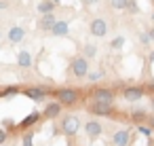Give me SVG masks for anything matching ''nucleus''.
<instances>
[{"label":"nucleus","instance_id":"21","mask_svg":"<svg viewBox=\"0 0 154 146\" xmlns=\"http://www.w3.org/2000/svg\"><path fill=\"white\" fill-rule=\"evenodd\" d=\"M110 47H112V49H122V47H125V38H122V36H116V38L110 43Z\"/></svg>","mask_w":154,"mask_h":146},{"label":"nucleus","instance_id":"16","mask_svg":"<svg viewBox=\"0 0 154 146\" xmlns=\"http://www.w3.org/2000/svg\"><path fill=\"white\" fill-rule=\"evenodd\" d=\"M17 66H19V68H30V66H32V55H30L28 51H21V53L17 55Z\"/></svg>","mask_w":154,"mask_h":146},{"label":"nucleus","instance_id":"4","mask_svg":"<svg viewBox=\"0 0 154 146\" xmlns=\"http://www.w3.org/2000/svg\"><path fill=\"white\" fill-rule=\"evenodd\" d=\"M78 129H80L78 116H72V114L63 116V121H61V133H63V135H76Z\"/></svg>","mask_w":154,"mask_h":146},{"label":"nucleus","instance_id":"20","mask_svg":"<svg viewBox=\"0 0 154 146\" xmlns=\"http://www.w3.org/2000/svg\"><path fill=\"white\" fill-rule=\"evenodd\" d=\"M125 11H129V13H139V5L135 2V0H129V2H127V7H125Z\"/></svg>","mask_w":154,"mask_h":146},{"label":"nucleus","instance_id":"2","mask_svg":"<svg viewBox=\"0 0 154 146\" xmlns=\"http://www.w3.org/2000/svg\"><path fill=\"white\" fill-rule=\"evenodd\" d=\"M108 30H110V26H108V21L101 19V17H95V19L89 21V34L95 36V38H103V36L108 34Z\"/></svg>","mask_w":154,"mask_h":146},{"label":"nucleus","instance_id":"30","mask_svg":"<svg viewBox=\"0 0 154 146\" xmlns=\"http://www.w3.org/2000/svg\"><path fill=\"white\" fill-rule=\"evenodd\" d=\"M9 5H7V0H0V9H7Z\"/></svg>","mask_w":154,"mask_h":146},{"label":"nucleus","instance_id":"24","mask_svg":"<svg viewBox=\"0 0 154 146\" xmlns=\"http://www.w3.org/2000/svg\"><path fill=\"white\" fill-rule=\"evenodd\" d=\"M139 43H141V45H150V36H148V32L139 34Z\"/></svg>","mask_w":154,"mask_h":146},{"label":"nucleus","instance_id":"11","mask_svg":"<svg viewBox=\"0 0 154 146\" xmlns=\"http://www.w3.org/2000/svg\"><path fill=\"white\" fill-rule=\"evenodd\" d=\"M61 104L59 102H51V104H47L45 106V112H42V116L45 119H55V116H59L61 114Z\"/></svg>","mask_w":154,"mask_h":146},{"label":"nucleus","instance_id":"18","mask_svg":"<svg viewBox=\"0 0 154 146\" xmlns=\"http://www.w3.org/2000/svg\"><path fill=\"white\" fill-rule=\"evenodd\" d=\"M127 2H129V0H110V7H112L114 11H125Z\"/></svg>","mask_w":154,"mask_h":146},{"label":"nucleus","instance_id":"6","mask_svg":"<svg viewBox=\"0 0 154 146\" xmlns=\"http://www.w3.org/2000/svg\"><path fill=\"white\" fill-rule=\"evenodd\" d=\"M146 95V87H125L122 89V97L127 100V102H139L141 97Z\"/></svg>","mask_w":154,"mask_h":146},{"label":"nucleus","instance_id":"13","mask_svg":"<svg viewBox=\"0 0 154 146\" xmlns=\"http://www.w3.org/2000/svg\"><path fill=\"white\" fill-rule=\"evenodd\" d=\"M23 93H26L28 97H32L34 102H42V100L47 97V91H45L42 87H30V89H26Z\"/></svg>","mask_w":154,"mask_h":146},{"label":"nucleus","instance_id":"7","mask_svg":"<svg viewBox=\"0 0 154 146\" xmlns=\"http://www.w3.org/2000/svg\"><path fill=\"white\" fill-rule=\"evenodd\" d=\"M101 131H103V127H101V123H99V121L91 119V121H87V123H85V133L89 135V140L99 138V135H101Z\"/></svg>","mask_w":154,"mask_h":146},{"label":"nucleus","instance_id":"19","mask_svg":"<svg viewBox=\"0 0 154 146\" xmlns=\"http://www.w3.org/2000/svg\"><path fill=\"white\" fill-rule=\"evenodd\" d=\"M95 55H97V47H95V45H85V55H82V57L93 59Z\"/></svg>","mask_w":154,"mask_h":146},{"label":"nucleus","instance_id":"33","mask_svg":"<svg viewBox=\"0 0 154 146\" xmlns=\"http://www.w3.org/2000/svg\"><path fill=\"white\" fill-rule=\"evenodd\" d=\"M53 2H55V5H57V2H61V0H53Z\"/></svg>","mask_w":154,"mask_h":146},{"label":"nucleus","instance_id":"1","mask_svg":"<svg viewBox=\"0 0 154 146\" xmlns=\"http://www.w3.org/2000/svg\"><path fill=\"white\" fill-rule=\"evenodd\" d=\"M70 74L76 76V78H85L89 74V59L82 57V55H76L70 64Z\"/></svg>","mask_w":154,"mask_h":146},{"label":"nucleus","instance_id":"31","mask_svg":"<svg viewBox=\"0 0 154 146\" xmlns=\"http://www.w3.org/2000/svg\"><path fill=\"white\" fill-rule=\"evenodd\" d=\"M150 62H152V64H154V51H152V53H150Z\"/></svg>","mask_w":154,"mask_h":146},{"label":"nucleus","instance_id":"23","mask_svg":"<svg viewBox=\"0 0 154 146\" xmlns=\"http://www.w3.org/2000/svg\"><path fill=\"white\" fill-rule=\"evenodd\" d=\"M143 119H146V114H143L141 110H135V112H133V121H135L137 125H139V123H141Z\"/></svg>","mask_w":154,"mask_h":146},{"label":"nucleus","instance_id":"22","mask_svg":"<svg viewBox=\"0 0 154 146\" xmlns=\"http://www.w3.org/2000/svg\"><path fill=\"white\" fill-rule=\"evenodd\" d=\"M21 142H23V146H32V142H34V133H32V131H28V133L23 135V140H21Z\"/></svg>","mask_w":154,"mask_h":146},{"label":"nucleus","instance_id":"17","mask_svg":"<svg viewBox=\"0 0 154 146\" xmlns=\"http://www.w3.org/2000/svg\"><path fill=\"white\" fill-rule=\"evenodd\" d=\"M38 119H40V114H38V112H32V114H28V116L21 121V127H30V125H32V123H36Z\"/></svg>","mask_w":154,"mask_h":146},{"label":"nucleus","instance_id":"8","mask_svg":"<svg viewBox=\"0 0 154 146\" xmlns=\"http://www.w3.org/2000/svg\"><path fill=\"white\" fill-rule=\"evenodd\" d=\"M87 110H89L91 114H97V116H108V114H112V106H110V104H99V102H91V104L87 106Z\"/></svg>","mask_w":154,"mask_h":146},{"label":"nucleus","instance_id":"9","mask_svg":"<svg viewBox=\"0 0 154 146\" xmlns=\"http://www.w3.org/2000/svg\"><path fill=\"white\" fill-rule=\"evenodd\" d=\"M23 36H26V30H23L21 26H13V28L9 30V34H7V38H9V43H11V45L21 43V40H23Z\"/></svg>","mask_w":154,"mask_h":146},{"label":"nucleus","instance_id":"3","mask_svg":"<svg viewBox=\"0 0 154 146\" xmlns=\"http://www.w3.org/2000/svg\"><path fill=\"white\" fill-rule=\"evenodd\" d=\"M57 102L61 106H74L78 102V91L72 89V87H63V89H57Z\"/></svg>","mask_w":154,"mask_h":146},{"label":"nucleus","instance_id":"28","mask_svg":"<svg viewBox=\"0 0 154 146\" xmlns=\"http://www.w3.org/2000/svg\"><path fill=\"white\" fill-rule=\"evenodd\" d=\"M148 36H150V43H154V28L148 30Z\"/></svg>","mask_w":154,"mask_h":146},{"label":"nucleus","instance_id":"5","mask_svg":"<svg viewBox=\"0 0 154 146\" xmlns=\"http://www.w3.org/2000/svg\"><path fill=\"white\" fill-rule=\"evenodd\" d=\"M91 102H99V104H114V91L112 89H103V87H99V89H95L93 91V95H91Z\"/></svg>","mask_w":154,"mask_h":146},{"label":"nucleus","instance_id":"10","mask_svg":"<svg viewBox=\"0 0 154 146\" xmlns=\"http://www.w3.org/2000/svg\"><path fill=\"white\" fill-rule=\"evenodd\" d=\"M55 21H57V19H55V13H47V15H42V17L38 19V30L51 32V28H53Z\"/></svg>","mask_w":154,"mask_h":146},{"label":"nucleus","instance_id":"12","mask_svg":"<svg viewBox=\"0 0 154 146\" xmlns=\"http://www.w3.org/2000/svg\"><path fill=\"white\" fill-rule=\"evenodd\" d=\"M112 142H114V146H129L131 135H129V131H127V129H118V131L114 133Z\"/></svg>","mask_w":154,"mask_h":146},{"label":"nucleus","instance_id":"34","mask_svg":"<svg viewBox=\"0 0 154 146\" xmlns=\"http://www.w3.org/2000/svg\"><path fill=\"white\" fill-rule=\"evenodd\" d=\"M152 19H154V15H152Z\"/></svg>","mask_w":154,"mask_h":146},{"label":"nucleus","instance_id":"14","mask_svg":"<svg viewBox=\"0 0 154 146\" xmlns=\"http://www.w3.org/2000/svg\"><path fill=\"white\" fill-rule=\"evenodd\" d=\"M51 34L53 36H66L68 34V21H55L53 24V28H51Z\"/></svg>","mask_w":154,"mask_h":146},{"label":"nucleus","instance_id":"15","mask_svg":"<svg viewBox=\"0 0 154 146\" xmlns=\"http://www.w3.org/2000/svg\"><path fill=\"white\" fill-rule=\"evenodd\" d=\"M38 13L40 15H47V13H55V2L53 0H42V2H38Z\"/></svg>","mask_w":154,"mask_h":146},{"label":"nucleus","instance_id":"26","mask_svg":"<svg viewBox=\"0 0 154 146\" xmlns=\"http://www.w3.org/2000/svg\"><path fill=\"white\" fill-rule=\"evenodd\" d=\"M97 2H99V0H82L85 7H91V5H97Z\"/></svg>","mask_w":154,"mask_h":146},{"label":"nucleus","instance_id":"27","mask_svg":"<svg viewBox=\"0 0 154 146\" xmlns=\"http://www.w3.org/2000/svg\"><path fill=\"white\" fill-rule=\"evenodd\" d=\"M5 140H7V131L0 129V144H5Z\"/></svg>","mask_w":154,"mask_h":146},{"label":"nucleus","instance_id":"25","mask_svg":"<svg viewBox=\"0 0 154 146\" xmlns=\"http://www.w3.org/2000/svg\"><path fill=\"white\" fill-rule=\"evenodd\" d=\"M87 76H89V81H99L103 76V72H93V74H87Z\"/></svg>","mask_w":154,"mask_h":146},{"label":"nucleus","instance_id":"29","mask_svg":"<svg viewBox=\"0 0 154 146\" xmlns=\"http://www.w3.org/2000/svg\"><path fill=\"white\" fill-rule=\"evenodd\" d=\"M148 125H150V129L154 131V116H150V121H148Z\"/></svg>","mask_w":154,"mask_h":146},{"label":"nucleus","instance_id":"32","mask_svg":"<svg viewBox=\"0 0 154 146\" xmlns=\"http://www.w3.org/2000/svg\"><path fill=\"white\" fill-rule=\"evenodd\" d=\"M150 108L154 110V95H152V102H150Z\"/></svg>","mask_w":154,"mask_h":146}]
</instances>
